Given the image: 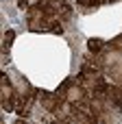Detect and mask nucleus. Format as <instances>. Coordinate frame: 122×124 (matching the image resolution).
<instances>
[{"label":"nucleus","instance_id":"nucleus-1","mask_svg":"<svg viewBox=\"0 0 122 124\" xmlns=\"http://www.w3.org/2000/svg\"><path fill=\"white\" fill-rule=\"evenodd\" d=\"M13 37H15V33H13V31H7V33H4V41H2V48H4V50L9 48V44L13 41Z\"/></svg>","mask_w":122,"mask_h":124},{"label":"nucleus","instance_id":"nucleus-2","mask_svg":"<svg viewBox=\"0 0 122 124\" xmlns=\"http://www.w3.org/2000/svg\"><path fill=\"white\" fill-rule=\"evenodd\" d=\"M79 98H81V89H79V87L70 89V94H68V100H79Z\"/></svg>","mask_w":122,"mask_h":124},{"label":"nucleus","instance_id":"nucleus-3","mask_svg":"<svg viewBox=\"0 0 122 124\" xmlns=\"http://www.w3.org/2000/svg\"><path fill=\"white\" fill-rule=\"evenodd\" d=\"M100 46H103V41H96V39H89V48H92V50H100Z\"/></svg>","mask_w":122,"mask_h":124}]
</instances>
